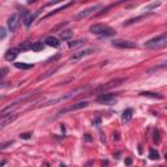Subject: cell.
<instances>
[{
  "label": "cell",
  "instance_id": "obj_1",
  "mask_svg": "<svg viewBox=\"0 0 167 167\" xmlns=\"http://www.w3.org/2000/svg\"><path fill=\"white\" fill-rule=\"evenodd\" d=\"M144 46L149 50H161L167 46V33H162L154 38L149 39L144 43Z\"/></svg>",
  "mask_w": 167,
  "mask_h": 167
},
{
  "label": "cell",
  "instance_id": "obj_2",
  "mask_svg": "<svg viewBox=\"0 0 167 167\" xmlns=\"http://www.w3.org/2000/svg\"><path fill=\"white\" fill-rule=\"evenodd\" d=\"M89 31L94 35H99V37H112L116 34V31L112 28H110L108 25L104 23H94L89 28Z\"/></svg>",
  "mask_w": 167,
  "mask_h": 167
},
{
  "label": "cell",
  "instance_id": "obj_3",
  "mask_svg": "<svg viewBox=\"0 0 167 167\" xmlns=\"http://www.w3.org/2000/svg\"><path fill=\"white\" fill-rule=\"evenodd\" d=\"M127 81V78H116V80H111L108 81V82L103 84V85L98 86V88L95 89V91H106V90H110V89H114L116 88V86L121 85L123 82H125Z\"/></svg>",
  "mask_w": 167,
  "mask_h": 167
},
{
  "label": "cell",
  "instance_id": "obj_4",
  "mask_svg": "<svg viewBox=\"0 0 167 167\" xmlns=\"http://www.w3.org/2000/svg\"><path fill=\"white\" fill-rule=\"evenodd\" d=\"M88 104H89V103H88L86 101H82V102H78V103H76V104H72V106H69V107H65V108H63V110H60V111H57L56 117L61 116V115L67 114V112H72V111H76V110L85 108Z\"/></svg>",
  "mask_w": 167,
  "mask_h": 167
},
{
  "label": "cell",
  "instance_id": "obj_5",
  "mask_svg": "<svg viewBox=\"0 0 167 167\" xmlns=\"http://www.w3.org/2000/svg\"><path fill=\"white\" fill-rule=\"evenodd\" d=\"M111 44L116 48H135V47H137L135 42L124 41V39H115V41H112Z\"/></svg>",
  "mask_w": 167,
  "mask_h": 167
},
{
  "label": "cell",
  "instance_id": "obj_6",
  "mask_svg": "<svg viewBox=\"0 0 167 167\" xmlns=\"http://www.w3.org/2000/svg\"><path fill=\"white\" fill-rule=\"evenodd\" d=\"M94 51H95V48H93V47H89V48H85V50H80L78 52H75V54L69 57V60H70V61H72V60H73V61L80 60V59H82V57L88 56V55L93 54Z\"/></svg>",
  "mask_w": 167,
  "mask_h": 167
},
{
  "label": "cell",
  "instance_id": "obj_7",
  "mask_svg": "<svg viewBox=\"0 0 167 167\" xmlns=\"http://www.w3.org/2000/svg\"><path fill=\"white\" fill-rule=\"evenodd\" d=\"M18 25H20V16H18V13L10 14V17L8 18V28H9L10 33H14L17 30Z\"/></svg>",
  "mask_w": 167,
  "mask_h": 167
},
{
  "label": "cell",
  "instance_id": "obj_8",
  "mask_svg": "<svg viewBox=\"0 0 167 167\" xmlns=\"http://www.w3.org/2000/svg\"><path fill=\"white\" fill-rule=\"evenodd\" d=\"M99 8H101V5H93V7H89V8H86V9H84V10H81V12H78L77 14L75 16V20H82V18H85V17H88L90 13H93V12H95V10H98Z\"/></svg>",
  "mask_w": 167,
  "mask_h": 167
},
{
  "label": "cell",
  "instance_id": "obj_9",
  "mask_svg": "<svg viewBox=\"0 0 167 167\" xmlns=\"http://www.w3.org/2000/svg\"><path fill=\"white\" fill-rule=\"evenodd\" d=\"M115 99V94H111V93H102L98 95L97 98V102L99 103H111L112 101Z\"/></svg>",
  "mask_w": 167,
  "mask_h": 167
},
{
  "label": "cell",
  "instance_id": "obj_10",
  "mask_svg": "<svg viewBox=\"0 0 167 167\" xmlns=\"http://www.w3.org/2000/svg\"><path fill=\"white\" fill-rule=\"evenodd\" d=\"M18 54H20V50H18V47H13V48H9L7 52H5L4 57H5V60H7V61H13V60L18 56Z\"/></svg>",
  "mask_w": 167,
  "mask_h": 167
},
{
  "label": "cell",
  "instance_id": "obj_11",
  "mask_svg": "<svg viewBox=\"0 0 167 167\" xmlns=\"http://www.w3.org/2000/svg\"><path fill=\"white\" fill-rule=\"evenodd\" d=\"M41 10H42V9H38V10H37V12H34V13H29V14L26 16V17L22 20V21H23V25H25L26 28H29V26H30L31 23L34 22V20H35V18L39 16V13H41Z\"/></svg>",
  "mask_w": 167,
  "mask_h": 167
},
{
  "label": "cell",
  "instance_id": "obj_12",
  "mask_svg": "<svg viewBox=\"0 0 167 167\" xmlns=\"http://www.w3.org/2000/svg\"><path fill=\"white\" fill-rule=\"evenodd\" d=\"M17 117H18V115H17V114H10V115H8V116L3 117V119H4V120H3V121L0 123V130H1L3 128H5V127H7L8 124H10V123H12V121H14V120L17 119Z\"/></svg>",
  "mask_w": 167,
  "mask_h": 167
},
{
  "label": "cell",
  "instance_id": "obj_13",
  "mask_svg": "<svg viewBox=\"0 0 167 167\" xmlns=\"http://www.w3.org/2000/svg\"><path fill=\"white\" fill-rule=\"evenodd\" d=\"M44 44L46 46H50V47H54V48H57L60 46V42L56 37H47L44 39Z\"/></svg>",
  "mask_w": 167,
  "mask_h": 167
},
{
  "label": "cell",
  "instance_id": "obj_14",
  "mask_svg": "<svg viewBox=\"0 0 167 167\" xmlns=\"http://www.w3.org/2000/svg\"><path fill=\"white\" fill-rule=\"evenodd\" d=\"M140 95L142 97H148V98H153V99H163V95L159 93H153V91H141Z\"/></svg>",
  "mask_w": 167,
  "mask_h": 167
},
{
  "label": "cell",
  "instance_id": "obj_15",
  "mask_svg": "<svg viewBox=\"0 0 167 167\" xmlns=\"http://www.w3.org/2000/svg\"><path fill=\"white\" fill-rule=\"evenodd\" d=\"M72 37H73V31L70 29H65V30L60 31V39L61 41H69Z\"/></svg>",
  "mask_w": 167,
  "mask_h": 167
},
{
  "label": "cell",
  "instance_id": "obj_16",
  "mask_svg": "<svg viewBox=\"0 0 167 167\" xmlns=\"http://www.w3.org/2000/svg\"><path fill=\"white\" fill-rule=\"evenodd\" d=\"M132 115H133V108H130V107L129 108H125L121 115V120L123 121H129L132 119Z\"/></svg>",
  "mask_w": 167,
  "mask_h": 167
},
{
  "label": "cell",
  "instance_id": "obj_17",
  "mask_svg": "<svg viewBox=\"0 0 167 167\" xmlns=\"http://www.w3.org/2000/svg\"><path fill=\"white\" fill-rule=\"evenodd\" d=\"M146 16L148 14H141V16H137V17H133V18H130V20L125 21V22L123 23V26H129V25H132V23H135V22H138L140 20H144Z\"/></svg>",
  "mask_w": 167,
  "mask_h": 167
},
{
  "label": "cell",
  "instance_id": "obj_18",
  "mask_svg": "<svg viewBox=\"0 0 167 167\" xmlns=\"http://www.w3.org/2000/svg\"><path fill=\"white\" fill-rule=\"evenodd\" d=\"M31 46H33V43L29 41L21 42V44L18 46V50H20V51H28V50H31Z\"/></svg>",
  "mask_w": 167,
  "mask_h": 167
},
{
  "label": "cell",
  "instance_id": "obj_19",
  "mask_svg": "<svg viewBox=\"0 0 167 167\" xmlns=\"http://www.w3.org/2000/svg\"><path fill=\"white\" fill-rule=\"evenodd\" d=\"M43 48H44V42H41V41L34 42L33 46H31V50H33V51H35V52L42 51Z\"/></svg>",
  "mask_w": 167,
  "mask_h": 167
},
{
  "label": "cell",
  "instance_id": "obj_20",
  "mask_svg": "<svg viewBox=\"0 0 167 167\" xmlns=\"http://www.w3.org/2000/svg\"><path fill=\"white\" fill-rule=\"evenodd\" d=\"M70 5H73V1H70V3H68V4H65V5H63L61 8H59V9H55V10H52V12H50V13H47L46 16L43 17V20L44 18H47V17H50V16H52V14H55V13H57V12H60V10H63V9H65V8H68V7H70Z\"/></svg>",
  "mask_w": 167,
  "mask_h": 167
},
{
  "label": "cell",
  "instance_id": "obj_21",
  "mask_svg": "<svg viewBox=\"0 0 167 167\" xmlns=\"http://www.w3.org/2000/svg\"><path fill=\"white\" fill-rule=\"evenodd\" d=\"M14 67L18 69H31L34 67L33 64H26V63H14Z\"/></svg>",
  "mask_w": 167,
  "mask_h": 167
},
{
  "label": "cell",
  "instance_id": "obj_22",
  "mask_svg": "<svg viewBox=\"0 0 167 167\" xmlns=\"http://www.w3.org/2000/svg\"><path fill=\"white\" fill-rule=\"evenodd\" d=\"M111 7H114V4H111V5H107V7L102 8V9L99 10V12H95V14H94V18H97V17H101L102 14H104V13H107V10H108Z\"/></svg>",
  "mask_w": 167,
  "mask_h": 167
},
{
  "label": "cell",
  "instance_id": "obj_23",
  "mask_svg": "<svg viewBox=\"0 0 167 167\" xmlns=\"http://www.w3.org/2000/svg\"><path fill=\"white\" fill-rule=\"evenodd\" d=\"M149 157H150V159H158V158H159L158 150H155V149L151 148L150 150H149Z\"/></svg>",
  "mask_w": 167,
  "mask_h": 167
},
{
  "label": "cell",
  "instance_id": "obj_24",
  "mask_svg": "<svg viewBox=\"0 0 167 167\" xmlns=\"http://www.w3.org/2000/svg\"><path fill=\"white\" fill-rule=\"evenodd\" d=\"M85 42V39H77V41H73V42H68V46L69 47H76V46H80Z\"/></svg>",
  "mask_w": 167,
  "mask_h": 167
},
{
  "label": "cell",
  "instance_id": "obj_25",
  "mask_svg": "<svg viewBox=\"0 0 167 167\" xmlns=\"http://www.w3.org/2000/svg\"><path fill=\"white\" fill-rule=\"evenodd\" d=\"M59 69V67H56V68H54V69L52 70H48V72L46 73V75H43V76H41V77H39V80H44V78H47V77H50V76L51 75H54L55 72H56V70Z\"/></svg>",
  "mask_w": 167,
  "mask_h": 167
},
{
  "label": "cell",
  "instance_id": "obj_26",
  "mask_svg": "<svg viewBox=\"0 0 167 167\" xmlns=\"http://www.w3.org/2000/svg\"><path fill=\"white\" fill-rule=\"evenodd\" d=\"M13 142H14V141H13V140H9V141H5V142L0 144V150H4V149H7L8 146H10Z\"/></svg>",
  "mask_w": 167,
  "mask_h": 167
},
{
  "label": "cell",
  "instance_id": "obj_27",
  "mask_svg": "<svg viewBox=\"0 0 167 167\" xmlns=\"http://www.w3.org/2000/svg\"><path fill=\"white\" fill-rule=\"evenodd\" d=\"M5 37H7V30H5V28H0V41L5 39Z\"/></svg>",
  "mask_w": 167,
  "mask_h": 167
},
{
  "label": "cell",
  "instance_id": "obj_28",
  "mask_svg": "<svg viewBox=\"0 0 167 167\" xmlns=\"http://www.w3.org/2000/svg\"><path fill=\"white\" fill-rule=\"evenodd\" d=\"M20 138H22V140H29V138H31V133H30V132L21 133V135H20Z\"/></svg>",
  "mask_w": 167,
  "mask_h": 167
},
{
  "label": "cell",
  "instance_id": "obj_29",
  "mask_svg": "<svg viewBox=\"0 0 167 167\" xmlns=\"http://www.w3.org/2000/svg\"><path fill=\"white\" fill-rule=\"evenodd\" d=\"M153 140H154V142H159V130L158 129H154V137H153Z\"/></svg>",
  "mask_w": 167,
  "mask_h": 167
},
{
  "label": "cell",
  "instance_id": "obj_30",
  "mask_svg": "<svg viewBox=\"0 0 167 167\" xmlns=\"http://www.w3.org/2000/svg\"><path fill=\"white\" fill-rule=\"evenodd\" d=\"M7 73H8V68H1V69H0V80L4 78L5 76H7Z\"/></svg>",
  "mask_w": 167,
  "mask_h": 167
},
{
  "label": "cell",
  "instance_id": "obj_31",
  "mask_svg": "<svg viewBox=\"0 0 167 167\" xmlns=\"http://www.w3.org/2000/svg\"><path fill=\"white\" fill-rule=\"evenodd\" d=\"M166 67V63H162L161 65H157V67H154V68H151V69H149V72H153V70H158V69H161V68H164Z\"/></svg>",
  "mask_w": 167,
  "mask_h": 167
},
{
  "label": "cell",
  "instance_id": "obj_32",
  "mask_svg": "<svg viewBox=\"0 0 167 167\" xmlns=\"http://www.w3.org/2000/svg\"><path fill=\"white\" fill-rule=\"evenodd\" d=\"M125 164H127V166H130V164H132V158H127V159H125Z\"/></svg>",
  "mask_w": 167,
  "mask_h": 167
},
{
  "label": "cell",
  "instance_id": "obj_33",
  "mask_svg": "<svg viewBox=\"0 0 167 167\" xmlns=\"http://www.w3.org/2000/svg\"><path fill=\"white\" fill-rule=\"evenodd\" d=\"M93 124L94 125H99V124H101V119H99V117H97V119L93 121Z\"/></svg>",
  "mask_w": 167,
  "mask_h": 167
},
{
  "label": "cell",
  "instance_id": "obj_34",
  "mask_svg": "<svg viewBox=\"0 0 167 167\" xmlns=\"http://www.w3.org/2000/svg\"><path fill=\"white\" fill-rule=\"evenodd\" d=\"M91 166H93V162L90 161V162H88V163H86V164H85V166H84V167H91Z\"/></svg>",
  "mask_w": 167,
  "mask_h": 167
},
{
  "label": "cell",
  "instance_id": "obj_35",
  "mask_svg": "<svg viewBox=\"0 0 167 167\" xmlns=\"http://www.w3.org/2000/svg\"><path fill=\"white\" fill-rule=\"evenodd\" d=\"M85 140H86V141H91V137H90V135H85Z\"/></svg>",
  "mask_w": 167,
  "mask_h": 167
},
{
  "label": "cell",
  "instance_id": "obj_36",
  "mask_svg": "<svg viewBox=\"0 0 167 167\" xmlns=\"http://www.w3.org/2000/svg\"><path fill=\"white\" fill-rule=\"evenodd\" d=\"M114 140H119V137H117V133H114Z\"/></svg>",
  "mask_w": 167,
  "mask_h": 167
},
{
  "label": "cell",
  "instance_id": "obj_37",
  "mask_svg": "<svg viewBox=\"0 0 167 167\" xmlns=\"http://www.w3.org/2000/svg\"><path fill=\"white\" fill-rule=\"evenodd\" d=\"M5 163H7V161H1V162H0V167H1V166H4Z\"/></svg>",
  "mask_w": 167,
  "mask_h": 167
},
{
  "label": "cell",
  "instance_id": "obj_38",
  "mask_svg": "<svg viewBox=\"0 0 167 167\" xmlns=\"http://www.w3.org/2000/svg\"><path fill=\"white\" fill-rule=\"evenodd\" d=\"M60 167H67V166H65V164H63V163H61V164H60Z\"/></svg>",
  "mask_w": 167,
  "mask_h": 167
},
{
  "label": "cell",
  "instance_id": "obj_39",
  "mask_svg": "<svg viewBox=\"0 0 167 167\" xmlns=\"http://www.w3.org/2000/svg\"><path fill=\"white\" fill-rule=\"evenodd\" d=\"M3 98H4V95H1V97H0V99H3Z\"/></svg>",
  "mask_w": 167,
  "mask_h": 167
}]
</instances>
